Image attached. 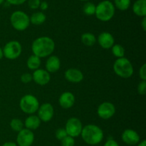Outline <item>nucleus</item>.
<instances>
[{
  "label": "nucleus",
  "mask_w": 146,
  "mask_h": 146,
  "mask_svg": "<svg viewBox=\"0 0 146 146\" xmlns=\"http://www.w3.org/2000/svg\"><path fill=\"white\" fill-rule=\"evenodd\" d=\"M1 146H17V143H14V142H7V143H4V144Z\"/></svg>",
  "instance_id": "37"
},
{
  "label": "nucleus",
  "mask_w": 146,
  "mask_h": 146,
  "mask_svg": "<svg viewBox=\"0 0 146 146\" xmlns=\"http://www.w3.org/2000/svg\"><path fill=\"white\" fill-rule=\"evenodd\" d=\"M19 107L26 114L33 115L38 110L39 102L35 96L29 94H26L20 100Z\"/></svg>",
  "instance_id": "6"
},
{
  "label": "nucleus",
  "mask_w": 146,
  "mask_h": 146,
  "mask_svg": "<svg viewBox=\"0 0 146 146\" xmlns=\"http://www.w3.org/2000/svg\"><path fill=\"white\" fill-rule=\"evenodd\" d=\"M115 113V106L110 102H104L98 106L97 110L98 117L103 120H108L114 115Z\"/></svg>",
  "instance_id": "10"
},
{
  "label": "nucleus",
  "mask_w": 146,
  "mask_h": 146,
  "mask_svg": "<svg viewBox=\"0 0 146 146\" xmlns=\"http://www.w3.org/2000/svg\"><path fill=\"white\" fill-rule=\"evenodd\" d=\"M61 146H74L75 145V140L74 137L67 135L63 140H61Z\"/></svg>",
  "instance_id": "27"
},
{
  "label": "nucleus",
  "mask_w": 146,
  "mask_h": 146,
  "mask_svg": "<svg viewBox=\"0 0 146 146\" xmlns=\"http://www.w3.org/2000/svg\"><path fill=\"white\" fill-rule=\"evenodd\" d=\"M115 6L121 11H125L131 5V0H114Z\"/></svg>",
  "instance_id": "24"
},
{
  "label": "nucleus",
  "mask_w": 146,
  "mask_h": 146,
  "mask_svg": "<svg viewBox=\"0 0 146 146\" xmlns=\"http://www.w3.org/2000/svg\"><path fill=\"white\" fill-rule=\"evenodd\" d=\"M81 42L87 47H92L96 42V38L95 35L90 32L83 34L81 37Z\"/></svg>",
  "instance_id": "21"
},
{
  "label": "nucleus",
  "mask_w": 146,
  "mask_h": 146,
  "mask_svg": "<svg viewBox=\"0 0 146 146\" xmlns=\"http://www.w3.org/2000/svg\"><path fill=\"white\" fill-rule=\"evenodd\" d=\"M58 103L62 108L69 109L72 107L75 103V97L73 93L70 92H65L59 97Z\"/></svg>",
  "instance_id": "16"
},
{
  "label": "nucleus",
  "mask_w": 146,
  "mask_h": 146,
  "mask_svg": "<svg viewBox=\"0 0 146 146\" xmlns=\"http://www.w3.org/2000/svg\"><path fill=\"white\" fill-rule=\"evenodd\" d=\"M27 65L29 70H37V69L39 68L40 65H41V58L34 55V54H32L27 60Z\"/></svg>",
  "instance_id": "22"
},
{
  "label": "nucleus",
  "mask_w": 146,
  "mask_h": 146,
  "mask_svg": "<svg viewBox=\"0 0 146 146\" xmlns=\"http://www.w3.org/2000/svg\"><path fill=\"white\" fill-rule=\"evenodd\" d=\"M27 0H7V2L13 5H21L24 4Z\"/></svg>",
  "instance_id": "34"
},
{
  "label": "nucleus",
  "mask_w": 146,
  "mask_h": 146,
  "mask_svg": "<svg viewBox=\"0 0 146 146\" xmlns=\"http://www.w3.org/2000/svg\"><path fill=\"white\" fill-rule=\"evenodd\" d=\"M2 50L4 57L9 60H15L21 55L22 47L18 41L13 40L7 42Z\"/></svg>",
  "instance_id": "7"
},
{
  "label": "nucleus",
  "mask_w": 146,
  "mask_h": 146,
  "mask_svg": "<svg viewBox=\"0 0 146 146\" xmlns=\"http://www.w3.org/2000/svg\"><path fill=\"white\" fill-rule=\"evenodd\" d=\"M33 54L37 57H46L51 55L55 50V42L48 37H40L36 39L31 45Z\"/></svg>",
  "instance_id": "1"
},
{
  "label": "nucleus",
  "mask_w": 146,
  "mask_h": 146,
  "mask_svg": "<svg viewBox=\"0 0 146 146\" xmlns=\"http://www.w3.org/2000/svg\"><path fill=\"white\" fill-rule=\"evenodd\" d=\"M41 0H29L28 5L31 9H37L39 8Z\"/></svg>",
  "instance_id": "30"
},
{
  "label": "nucleus",
  "mask_w": 146,
  "mask_h": 146,
  "mask_svg": "<svg viewBox=\"0 0 146 146\" xmlns=\"http://www.w3.org/2000/svg\"><path fill=\"white\" fill-rule=\"evenodd\" d=\"M133 11L141 17L146 16V0H137L133 5Z\"/></svg>",
  "instance_id": "19"
},
{
  "label": "nucleus",
  "mask_w": 146,
  "mask_h": 146,
  "mask_svg": "<svg viewBox=\"0 0 146 146\" xmlns=\"http://www.w3.org/2000/svg\"><path fill=\"white\" fill-rule=\"evenodd\" d=\"M48 4L46 1H41V2L40 3L39 8L41 9V10H43V11L46 10L47 9H48Z\"/></svg>",
  "instance_id": "35"
},
{
  "label": "nucleus",
  "mask_w": 146,
  "mask_h": 146,
  "mask_svg": "<svg viewBox=\"0 0 146 146\" xmlns=\"http://www.w3.org/2000/svg\"><path fill=\"white\" fill-rule=\"evenodd\" d=\"M38 117L41 121L47 123L53 118L54 115V109L50 103H44L39 106L38 110Z\"/></svg>",
  "instance_id": "11"
},
{
  "label": "nucleus",
  "mask_w": 146,
  "mask_h": 146,
  "mask_svg": "<svg viewBox=\"0 0 146 146\" xmlns=\"http://www.w3.org/2000/svg\"><path fill=\"white\" fill-rule=\"evenodd\" d=\"M4 0H0V5L3 4V2H4Z\"/></svg>",
  "instance_id": "40"
},
{
  "label": "nucleus",
  "mask_w": 146,
  "mask_h": 146,
  "mask_svg": "<svg viewBox=\"0 0 146 146\" xmlns=\"http://www.w3.org/2000/svg\"><path fill=\"white\" fill-rule=\"evenodd\" d=\"M10 21L13 28L17 31L27 29L30 24L29 17L22 11H16L11 14Z\"/></svg>",
  "instance_id": "5"
},
{
  "label": "nucleus",
  "mask_w": 146,
  "mask_h": 146,
  "mask_svg": "<svg viewBox=\"0 0 146 146\" xmlns=\"http://www.w3.org/2000/svg\"><path fill=\"white\" fill-rule=\"evenodd\" d=\"M61 67V61L57 56H50L46 62V70L49 73H54L58 71Z\"/></svg>",
  "instance_id": "17"
},
{
  "label": "nucleus",
  "mask_w": 146,
  "mask_h": 146,
  "mask_svg": "<svg viewBox=\"0 0 146 146\" xmlns=\"http://www.w3.org/2000/svg\"><path fill=\"white\" fill-rule=\"evenodd\" d=\"M83 129V125L81 120L77 117H71L66 123L65 130L67 135L72 137H76L81 135Z\"/></svg>",
  "instance_id": "8"
},
{
  "label": "nucleus",
  "mask_w": 146,
  "mask_h": 146,
  "mask_svg": "<svg viewBox=\"0 0 146 146\" xmlns=\"http://www.w3.org/2000/svg\"><path fill=\"white\" fill-rule=\"evenodd\" d=\"M138 146H146V140H140L139 143H138Z\"/></svg>",
  "instance_id": "38"
},
{
  "label": "nucleus",
  "mask_w": 146,
  "mask_h": 146,
  "mask_svg": "<svg viewBox=\"0 0 146 146\" xmlns=\"http://www.w3.org/2000/svg\"><path fill=\"white\" fill-rule=\"evenodd\" d=\"M141 27L144 31H146V17H143L142 21H141Z\"/></svg>",
  "instance_id": "36"
},
{
  "label": "nucleus",
  "mask_w": 146,
  "mask_h": 146,
  "mask_svg": "<svg viewBox=\"0 0 146 146\" xmlns=\"http://www.w3.org/2000/svg\"><path fill=\"white\" fill-rule=\"evenodd\" d=\"M104 146H119L118 143L113 139H108Z\"/></svg>",
  "instance_id": "33"
},
{
  "label": "nucleus",
  "mask_w": 146,
  "mask_h": 146,
  "mask_svg": "<svg viewBox=\"0 0 146 146\" xmlns=\"http://www.w3.org/2000/svg\"><path fill=\"white\" fill-rule=\"evenodd\" d=\"M113 70L115 74L122 78L127 79L133 74V67L132 63L125 57L118 58L113 64Z\"/></svg>",
  "instance_id": "4"
},
{
  "label": "nucleus",
  "mask_w": 146,
  "mask_h": 146,
  "mask_svg": "<svg viewBox=\"0 0 146 146\" xmlns=\"http://www.w3.org/2000/svg\"><path fill=\"white\" fill-rule=\"evenodd\" d=\"M81 135L86 143L90 145H96L102 141L104 135L101 127L89 124L83 127Z\"/></svg>",
  "instance_id": "2"
},
{
  "label": "nucleus",
  "mask_w": 146,
  "mask_h": 146,
  "mask_svg": "<svg viewBox=\"0 0 146 146\" xmlns=\"http://www.w3.org/2000/svg\"><path fill=\"white\" fill-rule=\"evenodd\" d=\"M32 79L36 84L39 85H46L51 80V75L48 72L43 69H37L34 70L32 74Z\"/></svg>",
  "instance_id": "13"
},
{
  "label": "nucleus",
  "mask_w": 146,
  "mask_h": 146,
  "mask_svg": "<svg viewBox=\"0 0 146 146\" xmlns=\"http://www.w3.org/2000/svg\"><path fill=\"white\" fill-rule=\"evenodd\" d=\"M41 122V120L38 116L31 115L26 118L24 125H25L26 128L30 130H36L38 127H39Z\"/></svg>",
  "instance_id": "18"
},
{
  "label": "nucleus",
  "mask_w": 146,
  "mask_h": 146,
  "mask_svg": "<svg viewBox=\"0 0 146 146\" xmlns=\"http://www.w3.org/2000/svg\"><path fill=\"white\" fill-rule=\"evenodd\" d=\"M30 23L34 24V25H41L46 19L45 14H44L41 11H36L34 14H31V17H29Z\"/></svg>",
  "instance_id": "20"
},
{
  "label": "nucleus",
  "mask_w": 146,
  "mask_h": 146,
  "mask_svg": "<svg viewBox=\"0 0 146 146\" xmlns=\"http://www.w3.org/2000/svg\"><path fill=\"white\" fill-rule=\"evenodd\" d=\"M121 139L125 144L128 145H135L141 140L139 134L133 129H126L124 130L121 135Z\"/></svg>",
  "instance_id": "12"
},
{
  "label": "nucleus",
  "mask_w": 146,
  "mask_h": 146,
  "mask_svg": "<svg viewBox=\"0 0 146 146\" xmlns=\"http://www.w3.org/2000/svg\"><path fill=\"white\" fill-rule=\"evenodd\" d=\"M24 123L21 120L18 118H14L10 122V127L14 131L19 132L24 128Z\"/></svg>",
  "instance_id": "25"
},
{
  "label": "nucleus",
  "mask_w": 146,
  "mask_h": 146,
  "mask_svg": "<svg viewBox=\"0 0 146 146\" xmlns=\"http://www.w3.org/2000/svg\"><path fill=\"white\" fill-rule=\"evenodd\" d=\"M98 42L104 49H110L113 47L115 42L114 37L111 33L104 31L98 35Z\"/></svg>",
  "instance_id": "15"
},
{
  "label": "nucleus",
  "mask_w": 146,
  "mask_h": 146,
  "mask_svg": "<svg viewBox=\"0 0 146 146\" xmlns=\"http://www.w3.org/2000/svg\"><path fill=\"white\" fill-rule=\"evenodd\" d=\"M96 17L101 21H108L115 14V6L109 0H104L96 6Z\"/></svg>",
  "instance_id": "3"
},
{
  "label": "nucleus",
  "mask_w": 146,
  "mask_h": 146,
  "mask_svg": "<svg viewBox=\"0 0 146 146\" xmlns=\"http://www.w3.org/2000/svg\"><path fill=\"white\" fill-rule=\"evenodd\" d=\"M34 141V134L32 130L23 128L18 132L17 143L19 146H31Z\"/></svg>",
  "instance_id": "9"
},
{
  "label": "nucleus",
  "mask_w": 146,
  "mask_h": 146,
  "mask_svg": "<svg viewBox=\"0 0 146 146\" xmlns=\"http://www.w3.org/2000/svg\"><path fill=\"white\" fill-rule=\"evenodd\" d=\"M55 135L56 137L58 140L61 141V140H63L64 137H66L68 135H67V133L66 131L65 128H58L57 129L56 131Z\"/></svg>",
  "instance_id": "28"
},
{
  "label": "nucleus",
  "mask_w": 146,
  "mask_h": 146,
  "mask_svg": "<svg viewBox=\"0 0 146 146\" xmlns=\"http://www.w3.org/2000/svg\"><path fill=\"white\" fill-rule=\"evenodd\" d=\"M83 11H84V14L88 16L94 15L95 14L96 5L94 3L90 2V1L86 2L83 7Z\"/></svg>",
  "instance_id": "26"
},
{
  "label": "nucleus",
  "mask_w": 146,
  "mask_h": 146,
  "mask_svg": "<svg viewBox=\"0 0 146 146\" xmlns=\"http://www.w3.org/2000/svg\"><path fill=\"white\" fill-rule=\"evenodd\" d=\"M3 57H4V54H3V50H2V49L0 48V60H1Z\"/></svg>",
  "instance_id": "39"
},
{
  "label": "nucleus",
  "mask_w": 146,
  "mask_h": 146,
  "mask_svg": "<svg viewBox=\"0 0 146 146\" xmlns=\"http://www.w3.org/2000/svg\"><path fill=\"white\" fill-rule=\"evenodd\" d=\"M112 49V53L115 57L117 58H121L124 57L125 54V50L123 47L119 44H114L113 47H111Z\"/></svg>",
  "instance_id": "23"
},
{
  "label": "nucleus",
  "mask_w": 146,
  "mask_h": 146,
  "mask_svg": "<svg viewBox=\"0 0 146 146\" xmlns=\"http://www.w3.org/2000/svg\"><path fill=\"white\" fill-rule=\"evenodd\" d=\"M64 77L66 80L73 83H78L84 80L82 72L76 68L68 69L64 73Z\"/></svg>",
  "instance_id": "14"
},
{
  "label": "nucleus",
  "mask_w": 146,
  "mask_h": 146,
  "mask_svg": "<svg viewBox=\"0 0 146 146\" xmlns=\"http://www.w3.org/2000/svg\"><path fill=\"white\" fill-rule=\"evenodd\" d=\"M139 77L141 80L146 81V64H143L139 70Z\"/></svg>",
  "instance_id": "32"
},
{
  "label": "nucleus",
  "mask_w": 146,
  "mask_h": 146,
  "mask_svg": "<svg viewBox=\"0 0 146 146\" xmlns=\"http://www.w3.org/2000/svg\"><path fill=\"white\" fill-rule=\"evenodd\" d=\"M138 92L141 95H145L146 93V81L142 80L138 85Z\"/></svg>",
  "instance_id": "29"
},
{
  "label": "nucleus",
  "mask_w": 146,
  "mask_h": 146,
  "mask_svg": "<svg viewBox=\"0 0 146 146\" xmlns=\"http://www.w3.org/2000/svg\"><path fill=\"white\" fill-rule=\"evenodd\" d=\"M32 80V74H30V73H24L21 76V81L24 84L29 83Z\"/></svg>",
  "instance_id": "31"
},
{
  "label": "nucleus",
  "mask_w": 146,
  "mask_h": 146,
  "mask_svg": "<svg viewBox=\"0 0 146 146\" xmlns=\"http://www.w3.org/2000/svg\"><path fill=\"white\" fill-rule=\"evenodd\" d=\"M79 1H88V0H79Z\"/></svg>",
  "instance_id": "41"
}]
</instances>
